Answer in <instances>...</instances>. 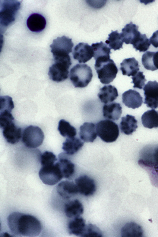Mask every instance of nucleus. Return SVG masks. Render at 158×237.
I'll list each match as a JSON object with an SVG mask.
<instances>
[{
	"label": "nucleus",
	"instance_id": "20",
	"mask_svg": "<svg viewBox=\"0 0 158 237\" xmlns=\"http://www.w3.org/2000/svg\"><path fill=\"white\" fill-rule=\"evenodd\" d=\"M103 113L104 118L113 120H117L121 116L122 107L118 103L106 104L103 107Z\"/></svg>",
	"mask_w": 158,
	"mask_h": 237
},
{
	"label": "nucleus",
	"instance_id": "16",
	"mask_svg": "<svg viewBox=\"0 0 158 237\" xmlns=\"http://www.w3.org/2000/svg\"><path fill=\"white\" fill-rule=\"evenodd\" d=\"M58 193L63 198L69 199L78 193L75 183L68 181H64L58 185Z\"/></svg>",
	"mask_w": 158,
	"mask_h": 237
},
{
	"label": "nucleus",
	"instance_id": "41",
	"mask_svg": "<svg viewBox=\"0 0 158 237\" xmlns=\"http://www.w3.org/2000/svg\"><path fill=\"white\" fill-rule=\"evenodd\" d=\"M153 61L154 66L156 70L158 69V51L156 52H154Z\"/></svg>",
	"mask_w": 158,
	"mask_h": 237
},
{
	"label": "nucleus",
	"instance_id": "33",
	"mask_svg": "<svg viewBox=\"0 0 158 237\" xmlns=\"http://www.w3.org/2000/svg\"><path fill=\"white\" fill-rule=\"evenodd\" d=\"M132 44L133 47L136 51L140 52H145L149 48L150 43L145 34L141 33L136 38Z\"/></svg>",
	"mask_w": 158,
	"mask_h": 237
},
{
	"label": "nucleus",
	"instance_id": "19",
	"mask_svg": "<svg viewBox=\"0 0 158 237\" xmlns=\"http://www.w3.org/2000/svg\"><path fill=\"white\" fill-rule=\"evenodd\" d=\"M138 26L132 22L127 24L122 29L120 33L123 42L126 44H133L140 33L138 31Z\"/></svg>",
	"mask_w": 158,
	"mask_h": 237
},
{
	"label": "nucleus",
	"instance_id": "43",
	"mask_svg": "<svg viewBox=\"0 0 158 237\" xmlns=\"http://www.w3.org/2000/svg\"><path fill=\"white\" fill-rule=\"evenodd\" d=\"M3 235H4V236H10V235L7 233L5 232L3 234Z\"/></svg>",
	"mask_w": 158,
	"mask_h": 237
},
{
	"label": "nucleus",
	"instance_id": "10",
	"mask_svg": "<svg viewBox=\"0 0 158 237\" xmlns=\"http://www.w3.org/2000/svg\"><path fill=\"white\" fill-rule=\"evenodd\" d=\"M75 183L78 193L85 196L93 195L96 187L94 180L86 175H81L76 179Z\"/></svg>",
	"mask_w": 158,
	"mask_h": 237
},
{
	"label": "nucleus",
	"instance_id": "34",
	"mask_svg": "<svg viewBox=\"0 0 158 237\" xmlns=\"http://www.w3.org/2000/svg\"><path fill=\"white\" fill-rule=\"evenodd\" d=\"M102 231L96 226L92 224L86 225L84 231L81 237H102Z\"/></svg>",
	"mask_w": 158,
	"mask_h": 237
},
{
	"label": "nucleus",
	"instance_id": "35",
	"mask_svg": "<svg viewBox=\"0 0 158 237\" xmlns=\"http://www.w3.org/2000/svg\"><path fill=\"white\" fill-rule=\"evenodd\" d=\"M154 52L147 51L142 56V62L146 69L154 71L156 70L153 64V56Z\"/></svg>",
	"mask_w": 158,
	"mask_h": 237
},
{
	"label": "nucleus",
	"instance_id": "7",
	"mask_svg": "<svg viewBox=\"0 0 158 237\" xmlns=\"http://www.w3.org/2000/svg\"><path fill=\"white\" fill-rule=\"evenodd\" d=\"M39 174L43 182L50 185L56 184L63 178L57 162L52 165L42 166Z\"/></svg>",
	"mask_w": 158,
	"mask_h": 237
},
{
	"label": "nucleus",
	"instance_id": "25",
	"mask_svg": "<svg viewBox=\"0 0 158 237\" xmlns=\"http://www.w3.org/2000/svg\"><path fill=\"white\" fill-rule=\"evenodd\" d=\"M91 46L94 52L93 57L95 60L110 59V49L102 41L93 43Z\"/></svg>",
	"mask_w": 158,
	"mask_h": 237
},
{
	"label": "nucleus",
	"instance_id": "42",
	"mask_svg": "<svg viewBox=\"0 0 158 237\" xmlns=\"http://www.w3.org/2000/svg\"><path fill=\"white\" fill-rule=\"evenodd\" d=\"M152 156V159L158 162V147L154 149Z\"/></svg>",
	"mask_w": 158,
	"mask_h": 237
},
{
	"label": "nucleus",
	"instance_id": "9",
	"mask_svg": "<svg viewBox=\"0 0 158 237\" xmlns=\"http://www.w3.org/2000/svg\"><path fill=\"white\" fill-rule=\"evenodd\" d=\"M145 96L144 103L152 109L158 108V82L149 81L143 89Z\"/></svg>",
	"mask_w": 158,
	"mask_h": 237
},
{
	"label": "nucleus",
	"instance_id": "29",
	"mask_svg": "<svg viewBox=\"0 0 158 237\" xmlns=\"http://www.w3.org/2000/svg\"><path fill=\"white\" fill-rule=\"evenodd\" d=\"M86 226L84 219L79 216L73 218L68 225V229L70 234L81 236Z\"/></svg>",
	"mask_w": 158,
	"mask_h": 237
},
{
	"label": "nucleus",
	"instance_id": "24",
	"mask_svg": "<svg viewBox=\"0 0 158 237\" xmlns=\"http://www.w3.org/2000/svg\"><path fill=\"white\" fill-rule=\"evenodd\" d=\"M120 65L122 74L129 77L134 76L139 70L138 62L134 57L124 59Z\"/></svg>",
	"mask_w": 158,
	"mask_h": 237
},
{
	"label": "nucleus",
	"instance_id": "13",
	"mask_svg": "<svg viewBox=\"0 0 158 237\" xmlns=\"http://www.w3.org/2000/svg\"><path fill=\"white\" fill-rule=\"evenodd\" d=\"M73 55L74 59L79 63H85L93 56L94 52L91 46L87 43L81 42L75 46Z\"/></svg>",
	"mask_w": 158,
	"mask_h": 237
},
{
	"label": "nucleus",
	"instance_id": "32",
	"mask_svg": "<svg viewBox=\"0 0 158 237\" xmlns=\"http://www.w3.org/2000/svg\"><path fill=\"white\" fill-rule=\"evenodd\" d=\"M58 129L61 135L64 137H73L77 134L75 128L63 119L59 121Z\"/></svg>",
	"mask_w": 158,
	"mask_h": 237
},
{
	"label": "nucleus",
	"instance_id": "18",
	"mask_svg": "<svg viewBox=\"0 0 158 237\" xmlns=\"http://www.w3.org/2000/svg\"><path fill=\"white\" fill-rule=\"evenodd\" d=\"M81 139L86 142H93L97 137L96 126L92 123L85 122L80 128Z\"/></svg>",
	"mask_w": 158,
	"mask_h": 237
},
{
	"label": "nucleus",
	"instance_id": "5",
	"mask_svg": "<svg viewBox=\"0 0 158 237\" xmlns=\"http://www.w3.org/2000/svg\"><path fill=\"white\" fill-rule=\"evenodd\" d=\"M21 2L17 0H5L1 5L0 22L3 27L8 26L15 19L16 14L19 9Z\"/></svg>",
	"mask_w": 158,
	"mask_h": 237
},
{
	"label": "nucleus",
	"instance_id": "40",
	"mask_svg": "<svg viewBox=\"0 0 158 237\" xmlns=\"http://www.w3.org/2000/svg\"><path fill=\"white\" fill-rule=\"evenodd\" d=\"M149 41L150 43L155 48L158 47V30L153 33L152 36L150 37Z\"/></svg>",
	"mask_w": 158,
	"mask_h": 237
},
{
	"label": "nucleus",
	"instance_id": "39",
	"mask_svg": "<svg viewBox=\"0 0 158 237\" xmlns=\"http://www.w3.org/2000/svg\"><path fill=\"white\" fill-rule=\"evenodd\" d=\"M132 81L131 83H133L134 85L133 87L142 89L145 85V81H146L145 76L143 75V72L139 71L131 77Z\"/></svg>",
	"mask_w": 158,
	"mask_h": 237
},
{
	"label": "nucleus",
	"instance_id": "22",
	"mask_svg": "<svg viewBox=\"0 0 158 237\" xmlns=\"http://www.w3.org/2000/svg\"><path fill=\"white\" fill-rule=\"evenodd\" d=\"M143 231L141 226L134 222L126 223L121 229V235L123 237H141Z\"/></svg>",
	"mask_w": 158,
	"mask_h": 237
},
{
	"label": "nucleus",
	"instance_id": "1",
	"mask_svg": "<svg viewBox=\"0 0 158 237\" xmlns=\"http://www.w3.org/2000/svg\"><path fill=\"white\" fill-rule=\"evenodd\" d=\"M9 228L17 236L35 237L41 232L40 221L34 216L19 212L11 213L7 218Z\"/></svg>",
	"mask_w": 158,
	"mask_h": 237
},
{
	"label": "nucleus",
	"instance_id": "6",
	"mask_svg": "<svg viewBox=\"0 0 158 237\" xmlns=\"http://www.w3.org/2000/svg\"><path fill=\"white\" fill-rule=\"evenodd\" d=\"M44 139V133L37 126H29L24 130L22 135V141L25 146L29 148H36L41 145Z\"/></svg>",
	"mask_w": 158,
	"mask_h": 237
},
{
	"label": "nucleus",
	"instance_id": "23",
	"mask_svg": "<svg viewBox=\"0 0 158 237\" xmlns=\"http://www.w3.org/2000/svg\"><path fill=\"white\" fill-rule=\"evenodd\" d=\"M64 211L66 215L69 218H74L80 216L84 211L82 204L77 199L70 201L64 206Z\"/></svg>",
	"mask_w": 158,
	"mask_h": 237
},
{
	"label": "nucleus",
	"instance_id": "37",
	"mask_svg": "<svg viewBox=\"0 0 158 237\" xmlns=\"http://www.w3.org/2000/svg\"><path fill=\"white\" fill-rule=\"evenodd\" d=\"M11 112L6 110L0 111V127L2 129L13 122L14 118Z\"/></svg>",
	"mask_w": 158,
	"mask_h": 237
},
{
	"label": "nucleus",
	"instance_id": "36",
	"mask_svg": "<svg viewBox=\"0 0 158 237\" xmlns=\"http://www.w3.org/2000/svg\"><path fill=\"white\" fill-rule=\"evenodd\" d=\"M57 159L56 156L52 152L46 151L41 156L40 163L42 166L51 165L55 164Z\"/></svg>",
	"mask_w": 158,
	"mask_h": 237
},
{
	"label": "nucleus",
	"instance_id": "26",
	"mask_svg": "<svg viewBox=\"0 0 158 237\" xmlns=\"http://www.w3.org/2000/svg\"><path fill=\"white\" fill-rule=\"evenodd\" d=\"M137 121L134 116L127 114L122 118L120 127L122 132L127 135L131 134L138 127Z\"/></svg>",
	"mask_w": 158,
	"mask_h": 237
},
{
	"label": "nucleus",
	"instance_id": "28",
	"mask_svg": "<svg viewBox=\"0 0 158 237\" xmlns=\"http://www.w3.org/2000/svg\"><path fill=\"white\" fill-rule=\"evenodd\" d=\"M141 121L145 127L152 129L158 127V111L152 109L145 112L141 117Z\"/></svg>",
	"mask_w": 158,
	"mask_h": 237
},
{
	"label": "nucleus",
	"instance_id": "8",
	"mask_svg": "<svg viewBox=\"0 0 158 237\" xmlns=\"http://www.w3.org/2000/svg\"><path fill=\"white\" fill-rule=\"evenodd\" d=\"M73 46L72 39L64 35L54 40L50 45L53 57L69 55L72 52Z\"/></svg>",
	"mask_w": 158,
	"mask_h": 237
},
{
	"label": "nucleus",
	"instance_id": "27",
	"mask_svg": "<svg viewBox=\"0 0 158 237\" xmlns=\"http://www.w3.org/2000/svg\"><path fill=\"white\" fill-rule=\"evenodd\" d=\"M83 145L84 142L78 138H67L63 143L62 148L66 154L73 155L77 152Z\"/></svg>",
	"mask_w": 158,
	"mask_h": 237
},
{
	"label": "nucleus",
	"instance_id": "3",
	"mask_svg": "<svg viewBox=\"0 0 158 237\" xmlns=\"http://www.w3.org/2000/svg\"><path fill=\"white\" fill-rule=\"evenodd\" d=\"M94 66L98 78L102 83L108 84L116 77L118 69L111 59L96 60Z\"/></svg>",
	"mask_w": 158,
	"mask_h": 237
},
{
	"label": "nucleus",
	"instance_id": "2",
	"mask_svg": "<svg viewBox=\"0 0 158 237\" xmlns=\"http://www.w3.org/2000/svg\"><path fill=\"white\" fill-rule=\"evenodd\" d=\"M92 70L86 64H77L71 69L70 78L76 88L86 87L93 77Z\"/></svg>",
	"mask_w": 158,
	"mask_h": 237
},
{
	"label": "nucleus",
	"instance_id": "17",
	"mask_svg": "<svg viewBox=\"0 0 158 237\" xmlns=\"http://www.w3.org/2000/svg\"><path fill=\"white\" fill-rule=\"evenodd\" d=\"M46 21L45 18L38 13L31 14L27 21V25L28 29L31 31L39 32L45 28Z\"/></svg>",
	"mask_w": 158,
	"mask_h": 237
},
{
	"label": "nucleus",
	"instance_id": "11",
	"mask_svg": "<svg viewBox=\"0 0 158 237\" xmlns=\"http://www.w3.org/2000/svg\"><path fill=\"white\" fill-rule=\"evenodd\" d=\"M138 164L148 174L152 185L158 188V162L152 159H140Z\"/></svg>",
	"mask_w": 158,
	"mask_h": 237
},
{
	"label": "nucleus",
	"instance_id": "30",
	"mask_svg": "<svg viewBox=\"0 0 158 237\" xmlns=\"http://www.w3.org/2000/svg\"><path fill=\"white\" fill-rule=\"evenodd\" d=\"M57 163L63 178H69L73 175L75 172V165L70 160L66 158L60 157Z\"/></svg>",
	"mask_w": 158,
	"mask_h": 237
},
{
	"label": "nucleus",
	"instance_id": "21",
	"mask_svg": "<svg viewBox=\"0 0 158 237\" xmlns=\"http://www.w3.org/2000/svg\"><path fill=\"white\" fill-rule=\"evenodd\" d=\"M98 96L102 102L106 104L114 100L118 96V93L114 86L109 85L100 89Z\"/></svg>",
	"mask_w": 158,
	"mask_h": 237
},
{
	"label": "nucleus",
	"instance_id": "14",
	"mask_svg": "<svg viewBox=\"0 0 158 237\" xmlns=\"http://www.w3.org/2000/svg\"><path fill=\"white\" fill-rule=\"evenodd\" d=\"M122 101L128 108L135 109L140 107L143 102V98L136 91L130 89L122 94Z\"/></svg>",
	"mask_w": 158,
	"mask_h": 237
},
{
	"label": "nucleus",
	"instance_id": "12",
	"mask_svg": "<svg viewBox=\"0 0 158 237\" xmlns=\"http://www.w3.org/2000/svg\"><path fill=\"white\" fill-rule=\"evenodd\" d=\"M70 66L65 64L55 62L49 68L48 75L50 78L56 82L64 81L68 77L69 69Z\"/></svg>",
	"mask_w": 158,
	"mask_h": 237
},
{
	"label": "nucleus",
	"instance_id": "4",
	"mask_svg": "<svg viewBox=\"0 0 158 237\" xmlns=\"http://www.w3.org/2000/svg\"><path fill=\"white\" fill-rule=\"evenodd\" d=\"M96 128L98 136L106 143L115 141L119 136L118 125L110 120L100 121L96 124Z\"/></svg>",
	"mask_w": 158,
	"mask_h": 237
},
{
	"label": "nucleus",
	"instance_id": "31",
	"mask_svg": "<svg viewBox=\"0 0 158 237\" xmlns=\"http://www.w3.org/2000/svg\"><path fill=\"white\" fill-rule=\"evenodd\" d=\"M108 36V39L105 42L109 45L110 48L115 51L123 48V41L121 34L118 33V31H112Z\"/></svg>",
	"mask_w": 158,
	"mask_h": 237
},
{
	"label": "nucleus",
	"instance_id": "15",
	"mask_svg": "<svg viewBox=\"0 0 158 237\" xmlns=\"http://www.w3.org/2000/svg\"><path fill=\"white\" fill-rule=\"evenodd\" d=\"M2 130L3 136L8 143L14 144L20 140L22 136L21 129L16 126L13 122Z\"/></svg>",
	"mask_w": 158,
	"mask_h": 237
},
{
	"label": "nucleus",
	"instance_id": "38",
	"mask_svg": "<svg viewBox=\"0 0 158 237\" xmlns=\"http://www.w3.org/2000/svg\"><path fill=\"white\" fill-rule=\"evenodd\" d=\"M0 104V111L6 110L11 112L14 108L12 98L8 96H1Z\"/></svg>",
	"mask_w": 158,
	"mask_h": 237
}]
</instances>
